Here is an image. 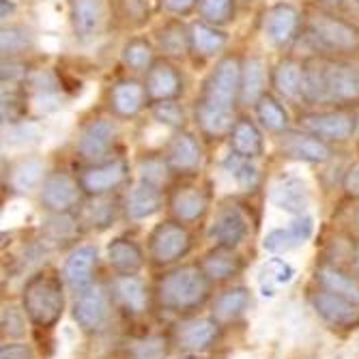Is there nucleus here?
I'll use <instances>...</instances> for the list:
<instances>
[{
	"instance_id": "1",
	"label": "nucleus",
	"mask_w": 359,
	"mask_h": 359,
	"mask_svg": "<svg viewBox=\"0 0 359 359\" xmlns=\"http://www.w3.org/2000/svg\"><path fill=\"white\" fill-rule=\"evenodd\" d=\"M243 60L237 54H224L215 60L213 69L203 82L201 95L194 104V121L201 134L209 140L228 136L237 121L235 110L241 100Z\"/></svg>"
},
{
	"instance_id": "2",
	"label": "nucleus",
	"mask_w": 359,
	"mask_h": 359,
	"mask_svg": "<svg viewBox=\"0 0 359 359\" xmlns=\"http://www.w3.org/2000/svg\"><path fill=\"white\" fill-rule=\"evenodd\" d=\"M306 41L318 56L346 58L359 56V26L338 11L314 7L304 20Z\"/></svg>"
},
{
	"instance_id": "3",
	"label": "nucleus",
	"mask_w": 359,
	"mask_h": 359,
	"mask_svg": "<svg viewBox=\"0 0 359 359\" xmlns=\"http://www.w3.org/2000/svg\"><path fill=\"white\" fill-rule=\"evenodd\" d=\"M211 284L201 265H177L157 280L155 297L164 310L187 314L209 302Z\"/></svg>"
},
{
	"instance_id": "4",
	"label": "nucleus",
	"mask_w": 359,
	"mask_h": 359,
	"mask_svg": "<svg viewBox=\"0 0 359 359\" xmlns=\"http://www.w3.org/2000/svg\"><path fill=\"white\" fill-rule=\"evenodd\" d=\"M65 280L54 269H39L22 288V308L37 330H52L65 312Z\"/></svg>"
},
{
	"instance_id": "5",
	"label": "nucleus",
	"mask_w": 359,
	"mask_h": 359,
	"mask_svg": "<svg viewBox=\"0 0 359 359\" xmlns=\"http://www.w3.org/2000/svg\"><path fill=\"white\" fill-rule=\"evenodd\" d=\"M194 237L189 228L177 219H164L153 226L147 237V256L155 267H172L191 252Z\"/></svg>"
},
{
	"instance_id": "6",
	"label": "nucleus",
	"mask_w": 359,
	"mask_h": 359,
	"mask_svg": "<svg viewBox=\"0 0 359 359\" xmlns=\"http://www.w3.org/2000/svg\"><path fill=\"white\" fill-rule=\"evenodd\" d=\"M118 123L114 116L97 114L86 118L78 134H76V155L84 161V164H100V161L112 159L114 147L118 142Z\"/></svg>"
},
{
	"instance_id": "7",
	"label": "nucleus",
	"mask_w": 359,
	"mask_h": 359,
	"mask_svg": "<svg viewBox=\"0 0 359 359\" xmlns=\"http://www.w3.org/2000/svg\"><path fill=\"white\" fill-rule=\"evenodd\" d=\"M299 129L318 136L330 144H344L355 138L359 114L353 108H323L299 114Z\"/></svg>"
},
{
	"instance_id": "8",
	"label": "nucleus",
	"mask_w": 359,
	"mask_h": 359,
	"mask_svg": "<svg viewBox=\"0 0 359 359\" xmlns=\"http://www.w3.org/2000/svg\"><path fill=\"white\" fill-rule=\"evenodd\" d=\"M357 106H359V56L327 58L323 108H357Z\"/></svg>"
},
{
	"instance_id": "9",
	"label": "nucleus",
	"mask_w": 359,
	"mask_h": 359,
	"mask_svg": "<svg viewBox=\"0 0 359 359\" xmlns=\"http://www.w3.org/2000/svg\"><path fill=\"white\" fill-rule=\"evenodd\" d=\"M132 175V166L123 157H112L100 164H84L78 170V183L86 196H110L118 191Z\"/></svg>"
},
{
	"instance_id": "10",
	"label": "nucleus",
	"mask_w": 359,
	"mask_h": 359,
	"mask_svg": "<svg viewBox=\"0 0 359 359\" xmlns=\"http://www.w3.org/2000/svg\"><path fill=\"white\" fill-rule=\"evenodd\" d=\"M166 207L172 215V219L191 226L205 219L211 207V194L207 187L201 183H191V181H181L172 185L166 194Z\"/></svg>"
},
{
	"instance_id": "11",
	"label": "nucleus",
	"mask_w": 359,
	"mask_h": 359,
	"mask_svg": "<svg viewBox=\"0 0 359 359\" xmlns=\"http://www.w3.org/2000/svg\"><path fill=\"white\" fill-rule=\"evenodd\" d=\"M110 302L112 295L100 284H93L90 288L76 295L72 306V316L78 330L82 334H100L110 318Z\"/></svg>"
},
{
	"instance_id": "12",
	"label": "nucleus",
	"mask_w": 359,
	"mask_h": 359,
	"mask_svg": "<svg viewBox=\"0 0 359 359\" xmlns=\"http://www.w3.org/2000/svg\"><path fill=\"white\" fill-rule=\"evenodd\" d=\"M250 235V217L239 203H224L217 207L207 237L217 248L237 250Z\"/></svg>"
},
{
	"instance_id": "13",
	"label": "nucleus",
	"mask_w": 359,
	"mask_h": 359,
	"mask_svg": "<svg viewBox=\"0 0 359 359\" xmlns=\"http://www.w3.org/2000/svg\"><path fill=\"white\" fill-rule=\"evenodd\" d=\"M304 15L299 9L290 3H276L265 11L263 18V32L269 43L278 50H286L295 43L304 30Z\"/></svg>"
},
{
	"instance_id": "14",
	"label": "nucleus",
	"mask_w": 359,
	"mask_h": 359,
	"mask_svg": "<svg viewBox=\"0 0 359 359\" xmlns=\"http://www.w3.org/2000/svg\"><path fill=\"white\" fill-rule=\"evenodd\" d=\"M82 194L84 191L78 183V177L69 175L67 170H52L46 175L39 187V205L48 213L74 211V207L80 205Z\"/></svg>"
},
{
	"instance_id": "15",
	"label": "nucleus",
	"mask_w": 359,
	"mask_h": 359,
	"mask_svg": "<svg viewBox=\"0 0 359 359\" xmlns=\"http://www.w3.org/2000/svg\"><path fill=\"white\" fill-rule=\"evenodd\" d=\"M147 106H151L144 82L138 78H116L106 90V108L114 118L132 121Z\"/></svg>"
},
{
	"instance_id": "16",
	"label": "nucleus",
	"mask_w": 359,
	"mask_h": 359,
	"mask_svg": "<svg viewBox=\"0 0 359 359\" xmlns=\"http://www.w3.org/2000/svg\"><path fill=\"white\" fill-rule=\"evenodd\" d=\"M222 336V323L209 314V316H189L181 320L175 330V344L183 353L203 355L209 351Z\"/></svg>"
},
{
	"instance_id": "17",
	"label": "nucleus",
	"mask_w": 359,
	"mask_h": 359,
	"mask_svg": "<svg viewBox=\"0 0 359 359\" xmlns=\"http://www.w3.org/2000/svg\"><path fill=\"white\" fill-rule=\"evenodd\" d=\"M278 147L284 157L304 161V164H327L336 155L334 144L320 140L310 132H304V129H297V132L288 129L286 134L280 136Z\"/></svg>"
},
{
	"instance_id": "18",
	"label": "nucleus",
	"mask_w": 359,
	"mask_h": 359,
	"mask_svg": "<svg viewBox=\"0 0 359 359\" xmlns=\"http://www.w3.org/2000/svg\"><path fill=\"white\" fill-rule=\"evenodd\" d=\"M112 7L108 0H69V22L76 39L90 41L100 37L110 22Z\"/></svg>"
},
{
	"instance_id": "19",
	"label": "nucleus",
	"mask_w": 359,
	"mask_h": 359,
	"mask_svg": "<svg viewBox=\"0 0 359 359\" xmlns=\"http://www.w3.org/2000/svg\"><path fill=\"white\" fill-rule=\"evenodd\" d=\"M164 155H166V161H168L172 175H179V177L198 175L203 168V161H205V151H203L198 136L187 132V129L175 132Z\"/></svg>"
},
{
	"instance_id": "20",
	"label": "nucleus",
	"mask_w": 359,
	"mask_h": 359,
	"mask_svg": "<svg viewBox=\"0 0 359 359\" xmlns=\"http://www.w3.org/2000/svg\"><path fill=\"white\" fill-rule=\"evenodd\" d=\"M142 82H144L151 104L179 100L185 90V78L181 69L175 65V60H168V58H157L151 65V69L144 74Z\"/></svg>"
},
{
	"instance_id": "21",
	"label": "nucleus",
	"mask_w": 359,
	"mask_h": 359,
	"mask_svg": "<svg viewBox=\"0 0 359 359\" xmlns=\"http://www.w3.org/2000/svg\"><path fill=\"white\" fill-rule=\"evenodd\" d=\"M97 265H100V252L93 243L74 245L72 252L65 258L62 265V280L72 292H82L95 284Z\"/></svg>"
},
{
	"instance_id": "22",
	"label": "nucleus",
	"mask_w": 359,
	"mask_h": 359,
	"mask_svg": "<svg viewBox=\"0 0 359 359\" xmlns=\"http://www.w3.org/2000/svg\"><path fill=\"white\" fill-rule=\"evenodd\" d=\"M310 304L312 310L327 323L332 327H357L359 325V306L336 295V292H330L325 288H318L310 295Z\"/></svg>"
},
{
	"instance_id": "23",
	"label": "nucleus",
	"mask_w": 359,
	"mask_h": 359,
	"mask_svg": "<svg viewBox=\"0 0 359 359\" xmlns=\"http://www.w3.org/2000/svg\"><path fill=\"white\" fill-rule=\"evenodd\" d=\"M164 187H159L155 183H149L144 179H136L129 185L125 201H123V211L132 222H142L159 213V209L164 207Z\"/></svg>"
},
{
	"instance_id": "24",
	"label": "nucleus",
	"mask_w": 359,
	"mask_h": 359,
	"mask_svg": "<svg viewBox=\"0 0 359 359\" xmlns=\"http://www.w3.org/2000/svg\"><path fill=\"white\" fill-rule=\"evenodd\" d=\"M110 295L129 316H142L149 310V288L138 273H114L110 280Z\"/></svg>"
},
{
	"instance_id": "25",
	"label": "nucleus",
	"mask_w": 359,
	"mask_h": 359,
	"mask_svg": "<svg viewBox=\"0 0 359 359\" xmlns=\"http://www.w3.org/2000/svg\"><path fill=\"white\" fill-rule=\"evenodd\" d=\"M269 201L290 215H304L310 205V189L295 175H280L269 187Z\"/></svg>"
},
{
	"instance_id": "26",
	"label": "nucleus",
	"mask_w": 359,
	"mask_h": 359,
	"mask_svg": "<svg viewBox=\"0 0 359 359\" xmlns=\"http://www.w3.org/2000/svg\"><path fill=\"white\" fill-rule=\"evenodd\" d=\"M228 147H231V153L245 157V159H258L265 155V138L263 132L256 121H252L250 116H237V121L233 123L231 132H228Z\"/></svg>"
},
{
	"instance_id": "27",
	"label": "nucleus",
	"mask_w": 359,
	"mask_h": 359,
	"mask_svg": "<svg viewBox=\"0 0 359 359\" xmlns=\"http://www.w3.org/2000/svg\"><path fill=\"white\" fill-rule=\"evenodd\" d=\"M302 78H304V62L284 56L280 58L269 74V84L273 88V95L286 102H302Z\"/></svg>"
},
{
	"instance_id": "28",
	"label": "nucleus",
	"mask_w": 359,
	"mask_h": 359,
	"mask_svg": "<svg viewBox=\"0 0 359 359\" xmlns=\"http://www.w3.org/2000/svg\"><path fill=\"white\" fill-rule=\"evenodd\" d=\"M155 48L161 52V58L183 60L191 52L189 26L181 22V18H170L155 30Z\"/></svg>"
},
{
	"instance_id": "29",
	"label": "nucleus",
	"mask_w": 359,
	"mask_h": 359,
	"mask_svg": "<svg viewBox=\"0 0 359 359\" xmlns=\"http://www.w3.org/2000/svg\"><path fill=\"white\" fill-rule=\"evenodd\" d=\"M205 271V276L213 282V284H226L235 280L241 269H243V260L235 250L228 248H211L209 252L203 254L201 263H198Z\"/></svg>"
},
{
	"instance_id": "30",
	"label": "nucleus",
	"mask_w": 359,
	"mask_h": 359,
	"mask_svg": "<svg viewBox=\"0 0 359 359\" xmlns=\"http://www.w3.org/2000/svg\"><path fill=\"white\" fill-rule=\"evenodd\" d=\"M106 258L114 273H140L144 267V252L132 237H114L108 241Z\"/></svg>"
},
{
	"instance_id": "31",
	"label": "nucleus",
	"mask_w": 359,
	"mask_h": 359,
	"mask_svg": "<svg viewBox=\"0 0 359 359\" xmlns=\"http://www.w3.org/2000/svg\"><path fill=\"white\" fill-rule=\"evenodd\" d=\"M252 306V292L243 284H233L222 288L211 302V314L219 323H233L243 316Z\"/></svg>"
},
{
	"instance_id": "32",
	"label": "nucleus",
	"mask_w": 359,
	"mask_h": 359,
	"mask_svg": "<svg viewBox=\"0 0 359 359\" xmlns=\"http://www.w3.org/2000/svg\"><path fill=\"white\" fill-rule=\"evenodd\" d=\"M123 211V203L110 196H88V201L80 209V219L86 228L93 231H108L118 219Z\"/></svg>"
},
{
	"instance_id": "33",
	"label": "nucleus",
	"mask_w": 359,
	"mask_h": 359,
	"mask_svg": "<svg viewBox=\"0 0 359 359\" xmlns=\"http://www.w3.org/2000/svg\"><path fill=\"white\" fill-rule=\"evenodd\" d=\"M189 37H191V54L198 58H215L228 48V32L222 26L207 24L203 20L189 24Z\"/></svg>"
},
{
	"instance_id": "34",
	"label": "nucleus",
	"mask_w": 359,
	"mask_h": 359,
	"mask_svg": "<svg viewBox=\"0 0 359 359\" xmlns=\"http://www.w3.org/2000/svg\"><path fill=\"white\" fill-rule=\"evenodd\" d=\"M82 226L84 224L80 215H74L72 211L48 213L46 219L41 222V239L48 245H56V248L69 245V243H76Z\"/></svg>"
},
{
	"instance_id": "35",
	"label": "nucleus",
	"mask_w": 359,
	"mask_h": 359,
	"mask_svg": "<svg viewBox=\"0 0 359 359\" xmlns=\"http://www.w3.org/2000/svg\"><path fill=\"white\" fill-rule=\"evenodd\" d=\"M316 284L330 292H336V295L353 302L359 306V278L346 273L342 267L334 265V263H323L316 267Z\"/></svg>"
},
{
	"instance_id": "36",
	"label": "nucleus",
	"mask_w": 359,
	"mask_h": 359,
	"mask_svg": "<svg viewBox=\"0 0 359 359\" xmlns=\"http://www.w3.org/2000/svg\"><path fill=\"white\" fill-rule=\"evenodd\" d=\"M254 114L258 125L267 129L269 134L282 136L290 129V114L284 108V104L280 102V97L273 93H265L254 106Z\"/></svg>"
},
{
	"instance_id": "37",
	"label": "nucleus",
	"mask_w": 359,
	"mask_h": 359,
	"mask_svg": "<svg viewBox=\"0 0 359 359\" xmlns=\"http://www.w3.org/2000/svg\"><path fill=\"white\" fill-rule=\"evenodd\" d=\"M46 175V164L39 157H22L9 168L7 183L15 194H28L35 187H41Z\"/></svg>"
},
{
	"instance_id": "38",
	"label": "nucleus",
	"mask_w": 359,
	"mask_h": 359,
	"mask_svg": "<svg viewBox=\"0 0 359 359\" xmlns=\"http://www.w3.org/2000/svg\"><path fill=\"white\" fill-rule=\"evenodd\" d=\"M325 67H327L325 56H312L304 60L302 102L306 106H325Z\"/></svg>"
},
{
	"instance_id": "39",
	"label": "nucleus",
	"mask_w": 359,
	"mask_h": 359,
	"mask_svg": "<svg viewBox=\"0 0 359 359\" xmlns=\"http://www.w3.org/2000/svg\"><path fill=\"white\" fill-rule=\"evenodd\" d=\"M267 84V69L260 56H248L243 60V74H241V106H256V102L263 97Z\"/></svg>"
},
{
	"instance_id": "40",
	"label": "nucleus",
	"mask_w": 359,
	"mask_h": 359,
	"mask_svg": "<svg viewBox=\"0 0 359 359\" xmlns=\"http://www.w3.org/2000/svg\"><path fill=\"white\" fill-rule=\"evenodd\" d=\"M155 52L157 48L147 37L142 35L129 37L121 48V62L132 74H147L151 69V65L157 60Z\"/></svg>"
},
{
	"instance_id": "41",
	"label": "nucleus",
	"mask_w": 359,
	"mask_h": 359,
	"mask_svg": "<svg viewBox=\"0 0 359 359\" xmlns=\"http://www.w3.org/2000/svg\"><path fill=\"white\" fill-rule=\"evenodd\" d=\"M35 46V37L26 26L20 24H3L0 30V52L3 58H22L26 52L32 50Z\"/></svg>"
},
{
	"instance_id": "42",
	"label": "nucleus",
	"mask_w": 359,
	"mask_h": 359,
	"mask_svg": "<svg viewBox=\"0 0 359 359\" xmlns=\"http://www.w3.org/2000/svg\"><path fill=\"white\" fill-rule=\"evenodd\" d=\"M222 166L228 175L235 179V183L245 191L254 189L260 181V172H258V166L254 164V159H245V157L231 153L224 159Z\"/></svg>"
},
{
	"instance_id": "43",
	"label": "nucleus",
	"mask_w": 359,
	"mask_h": 359,
	"mask_svg": "<svg viewBox=\"0 0 359 359\" xmlns=\"http://www.w3.org/2000/svg\"><path fill=\"white\" fill-rule=\"evenodd\" d=\"M28 323L30 320L22 306L3 304V310H0V334H3V340H24Z\"/></svg>"
},
{
	"instance_id": "44",
	"label": "nucleus",
	"mask_w": 359,
	"mask_h": 359,
	"mask_svg": "<svg viewBox=\"0 0 359 359\" xmlns=\"http://www.w3.org/2000/svg\"><path fill=\"white\" fill-rule=\"evenodd\" d=\"M198 18L213 26H226L235 20L237 0H201L198 3Z\"/></svg>"
},
{
	"instance_id": "45",
	"label": "nucleus",
	"mask_w": 359,
	"mask_h": 359,
	"mask_svg": "<svg viewBox=\"0 0 359 359\" xmlns=\"http://www.w3.org/2000/svg\"><path fill=\"white\" fill-rule=\"evenodd\" d=\"M136 172H138V179H144L159 187H164L168 183V177L172 175L168 161H166V155H155V153L140 157Z\"/></svg>"
},
{
	"instance_id": "46",
	"label": "nucleus",
	"mask_w": 359,
	"mask_h": 359,
	"mask_svg": "<svg viewBox=\"0 0 359 359\" xmlns=\"http://www.w3.org/2000/svg\"><path fill=\"white\" fill-rule=\"evenodd\" d=\"M151 116L172 132H179V129L185 127V108L179 104V100H168V102H155L151 104Z\"/></svg>"
},
{
	"instance_id": "47",
	"label": "nucleus",
	"mask_w": 359,
	"mask_h": 359,
	"mask_svg": "<svg viewBox=\"0 0 359 359\" xmlns=\"http://www.w3.org/2000/svg\"><path fill=\"white\" fill-rule=\"evenodd\" d=\"M116 18L129 28H138V26L147 24L151 18L149 3L147 0H118Z\"/></svg>"
},
{
	"instance_id": "48",
	"label": "nucleus",
	"mask_w": 359,
	"mask_h": 359,
	"mask_svg": "<svg viewBox=\"0 0 359 359\" xmlns=\"http://www.w3.org/2000/svg\"><path fill=\"white\" fill-rule=\"evenodd\" d=\"M132 359H166L168 355V340L164 336H147L140 342H134L129 348Z\"/></svg>"
},
{
	"instance_id": "49",
	"label": "nucleus",
	"mask_w": 359,
	"mask_h": 359,
	"mask_svg": "<svg viewBox=\"0 0 359 359\" xmlns=\"http://www.w3.org/2000/svg\"><path fill=\"white\" fill-rule=\"evenodd\" d=\"M3 86H24L30 69L22 58H3Z\"/></svg>"
},
{
	"instance_id": "50",
	"label": "nucleus",
	"mask_w": 359,
	"mask_h": 359,
	"mask_svg": "<svg viewBox=\"0 0 359 359\" xmlns=\"http://www.w3.org/2000/svg\"><path fill=\"white\" fill-rule=\"evenodd\" d=\"M286 231L290 235V241H292V248H299L304 243L310 241V237L314 235V219L304 213V215H295V219H292L288 226H286Z\"/></svg>"
},
{
	"instance_id": "51",
	"label": "nucleus",
	"mask_w": 359,
	"mask_h": 359,
	"mask_svg": "<svg viewBox=\"0 0 359 359\" xmlns=\"http://www.w3.org/2000/svg\"><path fill=\"white\" fill-rule=\"evenodd\" d=\"M0 359H35V348L26 340H3Z\"/></svg>"
},
{
	"instance_id": "52",
	"label": "nucleus",
	"mask_w": 359,
	"mask_h": 359,
	"mask_svg": "<svg viewBox=\"0 0 359 359\" xmlns=\"http://www.w3.org/2000/svg\"><path fill=\"white\" fill-rule=\"evenodd\" d=\"M263 248L271 254H282V252L292 250V241H290V235L286 228H273L271 233H267Z\"/></svg>"
},
{
	"instance_id": "53",
	"label": "nucleus",
	"mask_w": 359,
	"mask_h": 359,
	"mask_svg": "<svg viewBox=\"0 0 359 359\" xmlns=\"http://www.w3.org/2000/svg\"><path fill=\"white\" fill-rule=\"evenodd\" d=\"M342 189L346 194V198L359 201V159H355L353 164L342 175Z\"/></svg>"
},
{
	"instance_id": "54",
	"label": "nucleus",
	"mask_w": 359,
	"mask_h": 359,
	"mask_svg": "<svg viewBox=\"0 0 359 359\" xmlns=\"http://www.w3.org/2000/svg\"><path fill=\"white\" fill-rule=\"evenodd\" d=\"M198 3L201 0H161V9L170 18H185L198 9Z\"/></svg>"
},
{
	"instance_id": "55",
	"label": "nucleus",
	"mask_w": 359,
	"mask_h": 359,
	"mask_svg": "<svg viewBox=\"0 0 359 359\" xmlns=\"http://www.w3.org/2000/svg\"><path fill=\"white\" fill-rule=\"evenodd\" d=\"M267 271H269V276H273V280L280 282V284L290 282L292 276H295V269H292V265H288L286 260H282V258H271V260H269V265H267Z\"/></svg>"
},
{
	"instance_id": "56",
	"label": "nucleus",
	"mask_w": 359,
	"mask_h": 359,
	"mask_svg": "<svg viewBox=\"0 0 359 359\" xmlns=\"http://www.w3.org/2000/svg\"><path fill=\"white\" fill-rule=\"evenodd\" d=\"M314 5L320 9H330V11H338L346 5V0H314Z\"/></svg>"
},
{
	"instance_id": "57",
	"label": "nucleus",
	"mask_w": 359,
	"mask_h": 359,
	"mask_svg": "<svg viewBox=\"0 0 359 359\" xmlns=\"http://www.w3.org/2000/svg\"><path fill=\"white\" fill-rule=\"evenodd\" d=\"M11 13H13V3H11V0H0V18H3V24H7Z\"/></svg>"
},
{
	"instance_id": "58",
	"label": "nucleus",
	"mask_w": 359,
	"mask_h": 359,
	"mask_svg": "<svg viewBox=\"0 0 359 359\" xmlns=\"http://www.w3.org/2000/svg\"><path fill=\"white\" fill-rule=\"evenodd\" d=\"M353 271H355V276L359 278V248L353 252Z\"/></svg>"
},
{
	"instance_id": "59",
	"label": "nucleus",
	"mask_w": 359,
	"mask_h": 359,
	"mask_svg": "<svg viewBox=\"0 0 359 359\" xmlns=\"http://www.w3.org/2000/svg\"><path fill=\"white\" fill-rule=\"evenodd\" d=\"M177 359H205V357L203 355H194V353H185V355H181Z\"/></svg>"
},
{
	"instance_id": "60",
	"label": "nucleus",
	"mask_w": 359,
	"mask_h": 359,
	"mask_svg": "<svg viewBox=\"0 0 359 359\" xmlns=\"http://www.w3.org/2000/svg\"><path fill=\"white\" fill-rule=\"evenodd\" d=\"M355 231H357V235H359V207L355 209Z\"/></svg>"
},
{
	"instance_id": "61",
	"label": "nucleus",
	"mask_w": 359,
	"mask_h": 359,
	"mask_svg": "<svg viewBox=\"0 0 359 359\" xmlns=\"http://www.w3.org/2000/svg\"><path fill=\"white\" fill-rule=\"evenodd\" d=\"M243 3H250V0H243Z\"/></svg>"
}]
</instances>
